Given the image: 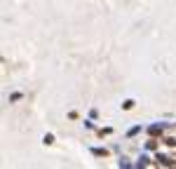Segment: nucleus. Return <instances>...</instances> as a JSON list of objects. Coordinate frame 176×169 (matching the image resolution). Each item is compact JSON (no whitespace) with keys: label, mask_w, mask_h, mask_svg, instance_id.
<instances>
[{"label":"nucleus","mask_w":176,"mask_h":169,"mask_svg":"<svg viewBox=\"0 0 176 169\" xmlns=\"http://www.w3.org/2000/svg\"><path fill=\"white\" fill-rule=\"evenodd\" d=\"M132 106H134V101H132V99H129V101H125V106H122V108H125V110H129V108H132Z\"/></svg>","instance_id":"f257e3e1"}]
</instances>
